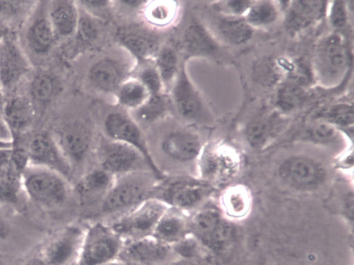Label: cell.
I'll return each mask as SVG.
<instances>
[{
    "instance_id": "cell-1",
    "label": "cell",
    "mask_w": 354,
    "mask_h": 265,
    "mask_svg": "<svg viewBox=\"0 0 354 265\" xmlns=\"http://www.w3.org/2000/svg\"><path fill=\"white\" fill-rule=\"evenodd\" d=\"M160 181L149 170L115 177L99 207V214L104 217H110L111 221L124 214L153 197Z\"/></svg>"
},
{
    "instance_id": "cell-2",
    "label": "cell",
    "mask_w": 354,
    "mask_h": 265,
    "mask_svg": "<svg viewBox=\"0 0 354 265\" xmlns=\"http://www.w3.org/2000/svg\"><path fill=\"white\" fill-rule=\"evenodd\" d=\"M349 67V55L344 37L337 32L330 33L317 43L312 71L317 82L324 87L338 86Z\"/></svg>"
},
{
    "instance_id": "cell-3",
    "label": "cell",
    "mask_w": 354,
    "mask_h": 265,
    "mask_svg": "<svg viewBox=\"0 0 354 265\" xmlns=\"http://www.w3.org/2000/svg\"><path fill=\"white\" fill-rule=\"evenodd\" d=\"M70 181L51 170L28 165L22 174L23 192L36 204L57 208L64 204L70 193Z\"/></svg>"
},
{
    "instance_id": "cell-4",
    "label": "cell",
    "mask_w": 354,
    "mask_h": 265,
    "mask_svg": "<svg viewBox=\"0 0 354 265\" xmlns=\"http://www.w3.org/2000/svg\"><path fill=\"white\" fill-rule=\"evenodd\" d=\"M124 240L107 222L86 227L76 265H101L119 258Z\"/></svg>"
},
{
    "instance_id": "cell-5",
    "label": "cell",
    "mask_w": 354,
    "mask_h": 265,
    "mask_svg": "<svg viewBox=\"0 0 354 265\" xmlns=\"http://www.w3.org/2000/svg\"><path fill=\"white\" fill-rule=\"evenodd\" d=\"M211 192V187L204 181L180 176L161 180L153 197L191 214L201 208Z\"/></svg>"
},
{
    "instance_id": "cell-6",
    "label": "cell",
    "mask_w": 354,
    "mask_h": 265,
    "mask_svg": "<svg viewBox=\"0 0 354 265\" xmlns=\"http://www.w3.org/2000/svg\"><path fill=\"white\" fill-rule=\"evenodd\" d=\"M95 156L97 167L115 177L137 171L151 170L145 158L138 149L105 136L101 137L97 144Z\"/></svg>"
},
{
    "instance_id": "cell-7",
    "label": "cell",
    "mask_w": 354,
    "mask_h": 265,
    "mask_svg": "<svg viewBox=\"0 0 354 265\" xmlns=\"http://www.w3.org/2000/svg\"><path fill=\"white\" fill-rule=\"evenodd\" d=\"M167 207L161 200L151 197L108 223L124 241L149 237Z\"/></svg>"
},
{
    "instance_id": "cell-8",
    "label": "cell",
    "mask_w": 354,
    "mask_h": 265,
    "mask_svg": "<svg viewBox=\"0 0 354 265\" xmlns=\"http://www.w3.org/2000/svg\"><path fill=\"white\" fill-rule=\"evenodd\" d=\"M73 171L87 158L93 144L90 123L72 118L62 123L52 134Z\"/></svg>"
},
{
    "instance_id": "cell-9",
    "label": "cell",
    "mask_w": 354,
    "mask_h": 265,
    "mask_svg": "<svg viewBox=\"0 0 354 265\" xmlns=\"http://www.w3.org/2000/svg\"><path fill=\"white\" fill-rule=\"evenodd\" d=\"M187 62L182 60L178 73L169 91L171 104L178 116L191 122H203L207 110L197 87L187 70Z\"/></svg>"
},
{
    "instance_id": "cell-10",
    "label": "cell",
    "mask_w": 354,
    "mask_h": 265,
    "mask_svg": "<svg viewBox=\"0 0 354 265\" xmlns=\"http://www.w3.org/2000/svg\"><path fill=\"white\" fill-rule=\"evenodd\" d=\"M103 125L106 137L126 143L138 149L145 158L152 172L160 180L164 179L161 171L149 152L141 127L129 113L122 111L110 112L105 116Z\"/></svg>"
},
{
    "instance_id": "cell-11",
    "label": "cell",
    "mask_w": 354,
    "mask_h": 265,
    "mask_svg": "<svg viewBox=\"0 0 354 265\" xmlns=\"http://www.w3.org/2000/svg\"><path fill=\"white\" fill-rule=\"evenodd\" d=\"M86 227L68 225L50 236L43 246L40 255L49 265H76Z\"/></svg>"
},
{
    "instance_id": "cell-12",
    "label": "cell",
    "mask_w": 354,
    "mask_h": 265,
    "mask_svg": "<svg viewBox=\"0 0 354 265\" xmlns=\"http://www.w3.org/2000/svg\"><path fill=\"white\" fill-rule=\"evenodd\" d=\"M115 36L136 64L153 60L161 46L156 30L147 24H130L120 26Z\"/></svg>"
},
{
    "instance_id": "cell-13",
    "label": "cell",
    "mask_w": 354,
    "mask_h": 265,
    "mask_svg": "<svg viewBox=\"0 0 354 265\" xmlns=\"http://www.w3.org/2000/svg\"><path fill=\"white\" fill-rule=\"evenodd\" d=\"M26 148L28 165L51 170L64 176L70 182L72 181L74 171L52 134L46 132L35 134Z\"/></svg>"
},
{
    "instance_id": "cell-14",
    "label": "cell",
    "mask_w": 354,
    "mask_h": 265,
    "mask_svg": "<svg viewBox=\"0 0 354 265\" xmlns=\"http://www.w3.org/2000/svg\"><path fill=\"white\" fill-rule=\"evenodd\" d=\"M135 66L136 63L129 64L115 56H104L90 66L87 79L96 91L114 95L120 85L131 76Z\"/></svg>"
},
{
    "instance_id": "cell-15",
    "label": "cell",
    "mask_w": 354,
    "mask_h": 265,
    "mask_svg": "<svg viewBox=\"0 0 354 265\" xmlns=\"http://www.w3.org/2000/svg\"><path fill=\"white\" fill-rule=\"evenodd\" d=\"M30 71L24 51L11 37L0 39V84L5 94L13 90Z\"/></svg>"
},
{
    "instance_id": "cell-16",
    "label": "cell",
    "mask_w": 354,
    "mask_h": 265,
    "mask_svg": "<svg viewBox=\"0 0 354 265\" xmlns=\"http://www.w3.org/2000/svg\"><path fill=\"white\" fill-rule=\"evenodd\" d=\"M176 258L171 246L149 236L124 241L118 259L130 265H163Z\"/></svg>"
},
{
    "instance_id": "cell-17",
    "label": "cell",
    "mask_w": 354,
    "mask_h": 265,
    "mask_svg": "<svg viewBox=\"0 0 354 265\" xmlns=\"http://www.w3.org/2000/svg\"><path fill=\"white\" fill-rule=\"evenodd\" d=\"M183 60L201 57L216 60L222 53L218 40L198 19H193L184 30L180 42Z\"/></svg>"
},
{
    "instance_id": "cell-18",
    "label": "cell",
    "mask_w": 354,
    "mask_h": 265,
    "mask_svg": "<svg viewBox=\"0 0 354 265\" xmlns=\"http://www.w3.org/2000/svg\"><path fill=\"white\" fill-rule=\"evenodd\" d=\"M279 172L283 181L299 190L315 188L325 178V170L320 163L304 156H295L285 160Z\"/></svg>"
},
{
    "instance_id": "cell-19",
    "label": "cell",
    "mask_w": 354,
    "mask_h": 265,
    "mask_svg": "<svg viewBox=\"0 0 354 265\" xmlns=\"http://www.w3.org/2000/svg\"><path fill=\"white\" fill-rule=\"evenodd\" d=\"M203 145L200 136L189 129H176L167 134L160 142L162 152L171 161L187 163L197 161Z\"/></svg>"
},
{
    "instance_id": "cell-20",
    "label": "cell",
    "mask_w": 354,
    "mask_h": 265,
    "mask_svg": "<svg viewBox=\"0 0 354 265\" xmlns=\"http://www.w3.org/2000/svg\"><path fill=\"white\" fill-rule=\"evenodd\" d=\"M35 5L29 15L25 30V42L29 50L38 55L48 53L57 39L50 22L47 6Z\"/></svg>"
},
{
    "instance_id": "cell-21",
    "label": "cell",
    "mask_w": 354,
    "mask_h": 265,
    "mask_svg": "<svg viewBox=\"0 0 354 265\" xmlns=\"http://www.w3.org/2000/svg\"><path fill=\"white\" fill-rule=\"evenodd\" d=\"M26 167L15 159L12 146L0 149V204H15L19 201Z\"/></svg>"
},
{
    "instance_id": "cell-22",
    "label": "cell",
    "mask_w": 354,
    "mask_h": 265,
    "mask_svg": "<svg viewBox=\"0 0 354 265\" xmlns=\"http://www.w3.org/2000/svg\"><path fill=\"white\" fill-rule=\"evenodd\" d=\"M283 125L279 111L262 110L248 122L245 131L246 140L253 149H262L277 136Z\"/></svg>"
},
{
    "instance_id": "cell-23",
    "label": "cell",
    "mask_w": 354,
    "mask_h": 265,
    "mask_svg": "<svg viewBox=\"0 0 354 265\" xmlns=\"http://www.w3.org/2000/svg\"><path fill=\"white\" fill-rule=\"evenodd\" d=\"M328 1H290L285 10L284 25L290 33H299L326 15Z\"/></svg>"
},
{
    "instance_id": "cell-24",
    "label": "cell",
    "mask_w": 354,
    "mask_h": 265,
    "mask_svg": "<svg viewBox=\"0 0 354 265\" xmlns=\"http://www.w3.org/2000/svg\"><path fill=\"white\" fill-rule=\"evenodd\" d=\"M115 176L97 167L86 171L76 184V192L84 205L96 203L99 207L112 187Z\"/></svg>"
},
{
    "instance_id": "cell-25",
    "label": "cell",
    "mask_w": 354,
    "mask_h": 265,
    "mask_svg": "<svg viewBox=\"0 0 354 265\" xmlns=\"http://www.w3.org/2000/svg\"><path fill=\"white\" fill-rule=\"evenodd\" d=\"M189 215L168 206L160 217L151 236L172 246L190 235Z\"/></svg>"
},
{
    "instance_id": "cell-26",
    "label": "cell",
    "mask_w": 354,
    "mask_h": 265,
    "mask_svg": "<svg viewBox=\"0 0 354 265\" xmlns=\"http://www.w3.org/2000/svg\"><path fill=\"white\" fill-rule=\"evenodd\" d=\"M1 111L13 140L15 136L26 133L33 122L35 105L28 96L15 95L6 98Z\"/></svg>"
},
{
    "instance_id": "cell-27",
    "label": "cell",
    "mask_w": 354,
    "mask_h": 265,
    "mask_svg": "<svg viewBox=\"0 0 354 265\" xmlns=\"http://www.w3.org/2000/svg\"><path fill=\"white\" fill-rule=\"evenodd\" d=\"M47 10L48 18L57 39L73 37L80 15L77 1H48Z\"/></svg>"
},
{
    "instance_id": "cell-28",
    "label": "cell",
    "mask_w": 354,
    "mask_h": 265,
    "mask_svg": "<svg viewBox=\"0 0 354 265\" xmlns=\"http://www.w3.org/2000/svg\"><path fill=\"white\" fill-rule=\"evenodd\" d=\"M223 220L216 209L201 207L189 215L190 235L205 249Z\"/></svg>"
},
{
    "instance_id": "cell-29",
    "label": "cell",
    "mask_w": 354,
    "mask_h": 265,
    "mask_svg": "<svg viewBox=\"0 0 354 265\" xmlns=\"http://www.w3.org/2000/svg\"><path fill=\"white\" fill-rule=\"evenodd\" d=\"M141 10L146 24L157 30L169 28L176 22L179 6L176 1H147Z\"/></svg>"
},
{
    "instance_id": "cell-30",
    "label": "cell",
    "mask_w": 354,
    "mask_h": 265,
    "mask_svg": "<svg viewBox=\"0 0 354 265\" xmlns=\"http://www.w3.org/2000/svg\"><path fill=\"white\" fill-rule=\"evenodd\" d=\"M171 104L167 93L150 95L140 107L131 111L129 115L140 126L153 124L167 116Z\"/></svg>"
},
{
    "instance_id": "cell-31",
    "label": "cell",
    "mask_w": 354,
    "mask_h": 265,
    "mask_svg": "<svg viewBox=\"0 0 354 265\" xmlns=\"http://www.w3.org/2000/svg\"><path fill=\"white\" fill-rule=\"evenodd\" d=\"M153 62L166 92L169 93L178 73L182 60L177 49L171 44L161 45Z\"/></svg>"
},
{
    "instance_id": "cell-32",
    "label": "cell",
    "mask_w": 354,
    "mask_h": 265,
    "mask_svg": "<svg viewBox=\"0 0 354 265\" xmlns=\"http://www.w3.org/2000/svg\"><path fill=\"white\" fill-rule=\"evenodd\" d=\"M217 31L224 41L238 46L247 43L252 38L254 28L243 17L221 15L217 22Z\"/></svg>"
},
{
    "instance_id": "cell-33",
    "label": "cell",
    "mask_w": 354,
    "mask_h": 265,
    "mask_svg": "<svg viewBox=\"0 0 354 265\" xmlns=\"http://www.w3.org/2000/svg\"><path fill=\"white\" fill-rule=\"evenodd\" d=\"M114 96L119 106L131 111L140 107L150 93L139 80L131 76L120 85Z\"/></svg>"
},
{
    "instance_id": "cell-34",
    "label": "cell",
    "mask_w": 354,
    "mask_h": 265,
    "mask_svg": "<svg viewBox=\"0 0 354 265\" xmlns=\"http://www.w3.org/2000/svg\"><path fill=\"white\" fill-rule=\"evenodd\" d=\"M306 95L304 86L287 80L278 86L274 104L278 111L289 113L299 108L304 102Z\"/></svg>"
},
{
    "instance_id": "cell-35",
    "label": "cell",
    "mask_w": 354,
    "mask_h": 265,
    "mask_svg": "<svg viewBox=\"0 0 354 265\" xmlns=\"http://www.w3.org/2000/svg\"><path fill=\"white\" fill-rule=\"evenodd\" d=\"M60 84L55 76L48 73L34 75L29 85V98L33 102L46 104L50 102L59 92Z\"/></svg>"
},
{
    "instance_id": "cell-36",
    "label": "cell",
    "mask_w": 354,
    "mask_h": 265,
    "mask_svg": "<svg viewBox=\"0 0 354 265\" xmlns=\"http://www.w3.org/2000/svg\"><path fill=\"white\" fill-rule=\"evenodd\" d=\"M279 9L272 1H254L244 16L247 23L254 29L262 28L273 24L277 19Z\"/></svg>"
},
{
    "instance_id": "cell-37",
    "label": "cell",
    "mask_w": 354,
    "mask_h": 265,
    "mask_svg": "<svg viewBox=\"0 0 354 265\" xmlns=\"http://www.w3.org/2000/svg\"><path fill=\"white\" fill-rule=\"evenodd\" d=\"M315 120H322L337 127H352L354 121L353 107L351 103L339 102L319 110Z\"/></svg>"
},
{
    "instance_id": "cell-38",
    "label": "cell",
    "mask_w": 354,
    "mask_h": 265,
    "mask_svg": "<svg viewBox=\"0 0 354 265\" xmlns=\"http://www.w3.org/2000/svg\"><path fill=\"white\" fill-rule=\"evenodd\" d=\"M131 76L139 80L145 86L150 95L167 93L164 88L153 60L136 64Z\"/></svg>"
},
{
    "instance_id": "cell-39",
    "label": "cell",
    "mask_w": 354,
    "mask_h": 265,
    "mask_svg": "<svg viewBox=\"0 0 354 265\" xmlns=\"http://www.w3.org/2000/svg\"><path fill=\"white\" fill-rule=\"evenodd\" d=\"M79 9V20L74 37L76 38L77 46L86 48L97 39L99 35V28L95 21L96 18L80 7Z\"/></svg>"
},
{
    "instance_id": "cell-40",
    "label": "cell",
    "mask_w": 354,
    "mask_h": 265,
    "mask_svg": "<svg viewBox=\"0 0 354 265\" xmlns=\"http://www.w3.org/2000/svg\"><path fill=\"white\" fill-rule=\"evenodd\" d=\"M338 129L322 120H315L306 130L304 137L314 143L329 144L336 140Z\"/></svg>"
},
{
    "instance_id": "cell-41",
    "label": "cell",
    "mask_w": 354,
    "mask_h": 265,
    "mask_svg": "<svg viewBox=\"0 0 354 265\" xmlns=\"http://www.w3.org/2000/svg\"><path fill=\"white\" fill-rule=\"evenodd\" d=\"M253 72L256 80L264 85L275 84L283 73L279 62L270 58L259 60L254 66Z\"/></svg>"
},
{
    "instance_id": "cell-42",
    "label": "cell",
    "mask_w": 354,
    "mask_h": 265,
    "mask_svg": "<svg viewBox=\"0 0 354 265\" xmlns=\"http://www.w3.org/2000/svg\"><path fill=\"white\" fill-rule=\"evenodd\" d=\"M36 1L0 0V18L7 21H17L29 16Z\"/></svg>"
},
{
    "instance_id": "cell-43",
    "label": "cell",
    "mask_w": 354,
    "mask_h": 265,
    "mask_svg": "<svg viewBox=\"0 0 354 265\" xmlns=\"http://www.w3.org/2000/svg\"><path fill=\"white\" fill-rule=\"evenodd\" d=\"M328 4L326 15L330 26L335 30L344 28L348 21V10L346 1H333Z\"/></svg>"
},
{
    "instance_id": "cell-44",
    "label": "cell",
    "mask_w": 354,
    "mask_h": 265,
    "mask_svg": "<svg viewBox=\"0 0 354 265\" xmlns=\"http://www.w3.org/2000/svg\"><path fill=\"white\" fill-rule=\"evenodd\" d=\"M171 247L178 258L194 262H196V259L201 255L203 249L199 242L191 235Z\"/></svg>"
},
{
    "instance_id": "cell-45",
    "label": "cell",
    "mask_w": 354,
    "mask_h": 265,
    "mask_svg": "<svg viewBox=\"0 0 354 265\" xmlns=\"http://www.w3.org/2000/svg\"><path fill=\"white\" fill-rule=\"evenodd\" d=\"M253 1L251 0L221 1H218L215 7L221 15L244 17Z\"/></svg>"
},
{
    "instance_id": "cell-46",
    "label": "cell",
    "mask_w": 354,
    "mask_h": 265,
    "mask_svg": "<svg viewBox=\"0 0 354 265\" xmlns=\"http://www.w3.org/2000/svg\"><path fill=\"white\" fill-rule=\"evenodd\" d=\"M248 197L241 190H233L229 192L225 199L227 210L233 215L239 216L244 213L248 207Z\"/></svg>"
},
{
    "instance_id": "cell-47",
    "label": "cell",
    "mask_w": 354,
    "mask_h": 265,
    "mask_svg": "<svg viewBox=\"0 0 354 265\" xmlns=\"http://www.w3.org/2000/svg\"><path fill=\"white\" fill-rule=\"evenodd\" d=\"M111 1L106 0H84L77 1L78 6L97 19V17H104L106 12L112 6Z\"/></svg>"
},
{
    "instance_id": "cell-48",
    "label": "cell",
    "mask_w": 354,
    "mask_h": 265,
    "mask_svg": "<svg viewBox=\"0 0 354 265\" xmlns=\"http://www.w3.org/2000/svg\"><path fill=\"white\" fill-rule=\"evenodd\" d=\"M0 141L4 143H13L12 134L4 118L2 111L0 109Z\"/></svg>"
},
{
    "instance_id": "cell-49",
    "label": "cell",
    "mask_w": 354,
    "mask_h": 265,
    "mask_svg": "<svg viewBox=\"0 0 354 265\" xmlns=\"http://www.w3.org/2000/svg\"><path fill=\"white\" fill-rule=\"evenodd\" d=\"M9 233V226L5 217L0 211V241L4 239Z\"/></svg>"
},
{
    "instance_id": "cell-50",
    "label": "cell",
    "mask_w": 354,
    "mask_h": 265,
    "mask_svg": "<svg viewBox=\"0 0 354 265\" xmlns=\"http://www.w3.org/2000/svg\"><path fill=\"white\" fill-rule=\"evenodd\" d=\"M21 265H49L44 258L39 254L25 261Z\"/></svg>"
},
{
    "instance_id": "cell-51",
    "label": "cell",
    "mask_w": 354,
    "mask_h": 265,
    "mask_svg": "<svg viewBox=\"0 0 354 265\" xmlns=\"http://www.w3.org/2000/svg\"><path fill=\"white\" fill-rule=\"evenodd\" d=\"M120 2L122 3L123 4H124L125 6H128L129 8H136V9L140 8V10H142V8L145 6V5L147 2V1H143V0H141V1H138V0H136V1L125 0V1H121Z\"/></svg>"
},
{
    "instance_id": "cell-52",
    "label": "cell",
    "mask_w": 354,
    "mask_h": 265,
    "mask_svg": "<svg viewBox=\"0 0 354 265\" xmlns=\"http://www.w3.org/2000/svg\"><path fill=\"white\" fill-rule=\"evenodd\" d=\"M163 265H197V263L185 259L176 258Z\"/></svg>"
},
{
    "instance_id": "cell-53",
    "label": "cell",
    "mask_w": 354,
    "mask_h": 265,
    "mask_svg": "<svg viewBox=\"0 0 354 265\" xmlns=\"http://www.w3.org/2000/svg\"><path fill=\"white\" fill-rule=\"evenodd\" d=\"M6 99V94L3 91V89L0 84V109L2 110L3 106L4 104L5 100Z\"/></svg>"
},
{
    "instance_id": "cell-54",
    "label": "cell",
    "mask_w": 354,
    "mask_h": 265,
    "mask_svg": "<svg viewBox=\"0 0 354 265\" xmlns=\"http://www.w3.org/2000/svg\"><path fill=\"white\" fill-rule=\"evenodd\" d=\"M101 265H127L125 262L120 259H117Z\"/></svg>"
},
{
    "instance_id": "cell-55",
    "label": "cell",
    "mask_w": 354,
    "mask_h": 265,
    "mask_svg": "<svg viewBox=\"0 0 354 265\" xmlns=\"http://www.w3.org/2000/svg\"><path fill=\"white\" fill-rule=\"evenodd\" d=\"M13 145V143H4L0 141V149L10 147Z\"/></svg>"
},
{
    "instance_id": "cell-56",
    "label": "cell",
    "mask_w": 354,
    "mask_h": 265,
    "mask_svg": "<svg viewBox=\"0 0 354 265\" xmlns=\"http://www.w3.org/2000/svg\"><path fill=\"white\" fill-rule=\"evenodd\" d=\"M0 265H9L3 261H0Z\"/></svg>"
},
{
    "instance_id": "cell-57",
    "label": "cell",
    "mask_w": 354,
    "mask_h": 265,
    "mask_svg": "<svg viewBox=\"0 0 354 265\" xmlns=\"http://www.w3.org/2000/svg\"><path fill=\"white\" fill-rule=\"evenodd\" d=\"M127 265H130V264H127Z\"/></svg>"
}]
</instances>
